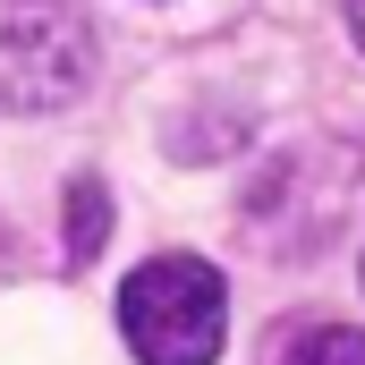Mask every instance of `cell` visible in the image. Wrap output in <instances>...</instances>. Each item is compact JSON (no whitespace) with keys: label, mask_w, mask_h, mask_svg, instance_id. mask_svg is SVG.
<instances>
[{"label":"cell","mask_w":365,"mask_h":365,"mask_svg":"<svg viewBox=\"0 0 365 365\" xmlns=\"http://www.w3.org/2000/svg\"><path fill=\"white\" fill-rule=\"evenodd\" d=\"M0 86L26 110H68L93 86V26L77 0H9L0 9Z\"/></svg>","instance_id":"obj_2"},{"label":"cell","mask_w":365,"mask_h":365,"mask_svg":"<svg viewBox=\"0 0 365 365\" xmlns=\"http://www.w3.org/2000/svg\"><path fill=\"white\" fill-rule=\"evenodd\" d=\"M357 272H365V255H357Z\"/></svg>","instance_id":"obj_6"},{"label":"cell","mask_w":365,"mask_h":365,"mask_svg":"<svg viewBox=\"0 0 365 365\" xmlns=\"http://www.w3.org/2000/svg\"><path fill=\"white\" fill-rule=\"evenodd\" d=\"M349 43L365 51V0H349Z\"/></svg>","instance_id":"obj_5"},{"label":"cell","mask_w":365,"mask_h":365,"mask_svg":"<svg viewBox=\"0 0 365 365\" xmlns=\"http://www.w3.org/2000/svg\"><path fill=\"white\" fill-rule=\"evenodd\" d=\"M102 238H110V195H102V179H68V264H93Z\"/></svg>","instance_id":"obj_3"},{"label":"cell","mask_w":365,"mask_h":365,"mask_svg":"<svg viewBox=\"0 0 365 365\" xmlns=\"http://www.w3.org/2000/svg\"><path fill=\"white\" fill-rule=\"evenodd\" d=\"M119 331L145 365H212L230 340V289L204 255H153L119 280Z\"/></svg>","instance_id":"obj_1"},{"label":"cell","mask_w":365,"mask_h":365,"mask_svg":"<svg viewBox=\"0 0 365 365\" xmlns=\"http://www.w3.org/2000/svg\"><path fill=\"white\" fill-rule=\"evenodd\" d=\"M289 365H365V331H349V323H323V331H306V340L289 349Z\"/></svg>","instance_id":"obj_4"}]
</instances>
